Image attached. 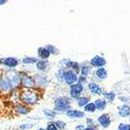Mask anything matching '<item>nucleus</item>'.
Wrapping results in <instances>:
<instances>
[{
  "label": "nucleus",
  "mask_w": 130,
  "mask_h": 130,
  "mask_svg": "<svg viewBox=\"0 0 130 130\" xmlns=\"http://www.w3.org/2000/svg\"><path fill=\"white\" fill-rule=\"evenodd\" d=\"M15 111L19 112V114H21V115H27L28 112L30 111L29 107H27L26 104H18V106L15 107Z\"/></svg>",
  "instance_id": "nucleus-19"
},
{
  "label": "nucleus",
  "mask_w": 130,
  "mask_h": 130,
  "mask_svg": "<svg viewBox=\"0 0 130 130\" xmlns=\"http://www.w3.org/2000/svg\"><path fill=\"white\" fill-rule=\"evenodd\" d=\"M36 54H38V58L41 59V60H48V59L52 56V54L49 53V51L47 49L46 46H41V47H39L38 51H36Z\"/></svg>",
  "instance_id": "nucleus-12"
},
{
  "label": "nucleus",
  "mask_w": 130,
  "mask_h": 130,
  "mask_svg": "<svg viewBox=\"0 0 130 130\" xmlns=\"http://www.w3.org/2000/svg\"><path fill=\"white\" fill-rule=\"evenodd\" d=\"M66 115L69 118H82L85 117V112L80 111V110H75V109H69L66 112Z\"/></svg>",
  "instance_id": "nucleus-16"
},
{
  "label": "nucleus",
  "mask_w": 130,
  "mask_h": 130,
  "mask_svg": "<svg viewBox=\"0 0 130 130\" xmlns=\"http://www.w3.org/2000/svg\"><path fill=\"white\" fill-rule=\"evenodd\" d=\"M7 1H8V0H0V6H4V5H6Z\"/></svg>",
  "instance_id": "nucleus-34"
},
{
  "label": "nucleus",
  "mask_w": 130,
  "mask_h": 130,
  "mask_svg": "<svg viewBox=\"0 0 130 130\" xmlns=\"http://www.w3.org/2000/svg\"><path fill=\"white\" fill-rule=\"evenodd\" d=\"M94 74L96 76V79H99V80H106L108 77V72H107V69L104 67L103 68H97Z\"/></svg>",
  "instance_id": "nucleus-18"
},
{
  "label": "nucleus",
  "mask_w": 130,
  "mask_h": 130,
  "mask_svg": "<svg viewBox=\"0 0 130 130\" xmlns=\"http://www.w3.org/2000/svg\"><path fill=\"white\" fill-rule=\"evenodd\" d=\"M47 130H59L58 129V127L55 125V123L54 122H52V123H49L48 125H47V128H46Z\"/></svg>",
  "instance_id": "nucleus-31"
},
{
  "label": "nucleus",
  "mask_w": 130,
  "mask_h": 130,
  "mask_svg": "<svg viewBox=\"0 0 130 130\" xmlns=\"http://www.w3.org/2000/svg\"><path fill=\"white\" fill-rule=\"evenodd\" d=\"M5 74H6V76L9 79V81L12 82L14 89L18 88L19 86H21V74H20V72H15L14 69H9Z\"/></svg>",
  "instance_id": "nucleus-5"
},
{
  "label": "nucleus",
  "mask_w": 130,
  "mask_h": 130,
  "mask_svg": "<svg viewBox=\"0 0 130 130\" xmlns=\"http://www.w3.org/2000/svg\"><path fill=\"white\" fill-rule=\"evenodd\" d=\"M117 130H130V124L128 123H121L118 125Z\"/></svg>",
  "instance_id": "nucleus-28"
},
{
  "label": "nucleus",
  "mask_w": 130,
  "mask_h": 130,
  "mask_svg": "<svg viewBox=\"0 0 130 130\" xmlns=\"http://www.w3.org/2000/svg\"><path fill=\"white\" fill-rule=\"evenodd\" d=\"M87 85H88V90L90 91L91 94H94V95H103L104 94V90H103L102 88H101V86L99 85V83H96L95 81L88 82Z\"/></svg>",
  "instance_id": "nucleus-10"
},
{
  "label": "nucleus",
  "mask_w": 130,
  "mask_h": 130,
  "mask_svg": "<svg viewBox=\"0 0 130 130\" xmlns=\"http://www.w3.org/2000/svg\"><path fill=\"white\" fill-rule=\"evenodd\" d=\"M107 103H108V101H107L106 99H97V100L95 101V106H96L97 110L102 111V110H104V109H106Z\"/></svg>",
  "instance_id": "nucleus-20"
},
{
  "label": "nucleus",
  "mask_w": 130,
  "mask_h": 130,
  "mask_svg": "<svg viewBox=\"0 0 130 130\" xmlns=\"http://www.w3.org/2000/svg\"><path fill=\"white\" fill-rule=\"evenodd\" d=\"M38 130H47V129H43V128H40V129H38Z\"/></svg>",
  "instance_id": "nucleus-37"
},
{
  "label": "nucleus",
  "mask_w": 130,
  "mask_h": 130,
  "mask_svg": "<svg viewBox=\"0 0 130 130\" xmlns=\"http://www.w3.org/2000/svg\"><path fill=\"white\" fill-rule=\"evenodd\" d=\"M14 89L12 82L9 81V79L6 76V74L0 75V91L4 94H8Z\"/></svg>",
  "instance_id": "nucleus-4"
},
{
  "label": "nucleus",
  "mask_w": 130,
  "mask_h": 130,
  "mask_svg": "<svg viewBox=\"0 0 130 130\" xmlns=\"http://www.w3.org/2000/svg\"><path fill=\"white\" fill-rule=\"evenodd\" d=\"M118 110V115L121 116V117H128L130 116V106L128 104H122L117 108Z\"/></svg>",
  "instance_id": "nucleus-17"
},
{
  "label": "nucleus",
  "mask_w": 130,
  "mask_h": 130,
  "mask_svg": "<svg viewBox=\"0 0 130 130\" xmlns=\"http://www.w3.org/2000/svg\"><path fill=\"white\" fill-rule=\"evenodd\" d=\"M89 63L91 64L93 68H103L107 64V60L103 58L102 55H94L93 58L89 60Z\"/></svg>",
  "instance_id": "nucleus-9"
},
{
  "label": "nucleus",
  "mask_w": 130,
  "mask_h": 130,
  "mask_svg": "<svg viewBox=\"0 0 130 130\" xmlns=\"http://www.w3.org/2000/svg\"><path fill=\"white\" fill-rule=\"evenodd\" d=\"M55 125L58 127L59 130H62L64 127H66V123H64V122H62V121H56V122H55Z\"/></svg>",
  "instance_id": "nucleus-30"
},
{
  "label": "nucleus",
  "mask_w": 130,
  "mask_h": 130,
  "mask_svg": "<svg viewBox=\"0 0 130 130\" xmlns=\"http://www.w3.org/2000/svg\"><path fill=\"white\" fill-rule=\"evenodd\" d=\"M43 114H45V116H47L49 118H54L56 116V111L51 110V109H43Z\"/></svg>",
  "instance_id": "nucleus-27"
},
{
  "label": "nucleus",
  "mask_w": 130,
  "mask_h": 130,
  "mask_svg": "<svg viewBox=\"0 0 130 130\" xmlns=\"http://www.w3.org/2000/svg\"><path fill=\"white\" fill-rule=\"evenodd\" d=\"M20 101L26 106L36 104L39 101V93L34 88H24L20 91Z\"/></svg>",
  "instance_id": "nucleus-1"
},
{
  "label": "nucleus",
  "mask_w": 130,
  "mask_h": 130,
  "mask_svg": "<svg viewBox=\"0 0 130 130\" xmlns=\"http://www.w3.org/2000/svg\"><path fill=\"white\" fill-rule=\"evenodd\" d=\"M85 130H96L95 128H91V127H88V128H85Z\"/></svg>",
  "instance_id": "nucleus-36"
},
{
  "label": "nucleus",
  "mask_w": 130,
  "mask_h": 130,
  "mask_svg": "<svg viewBox=\"0 0 130 130\" xmlns=\"http://www.w3.org/2000/svg\"><path fill=\"white\" fill-rule=\"evenodd\" d=\"M77 83H81V85H85V83H88L87 76H83V75H79V80H77Z\"/></svg>",
  "instance_id": "nucleus-29"
},
{
  "label": "nucleus",
  "mask_w": 130,
  "mask_h": 130,
  "mask_svg": "<svg viewBox=\"0 0 130 130\" xmlns=\"http://www.w3.org/2000/svg\"><path fill=\"white\" fill-rule=\"evenodd\" d=\"M91 64L89 62H82L80 63V75H83V76H87L90 75L91 74Z\"/></svg>",
  "instance_id": "nucleus-14"
},
{
  "label": "nucleus",
  "mask_w": 130,
  "mask_h": 130,
  "mask_svg": "<svg viewBox=\"0 0 130 130\" xmlns=\"http://www.w3.org/2000/svg\"><path fill=\"white\" fill-rule=\"evenodd\" d=\"M38 60H39V58H36V56H25L20 61L22 64H35Z\"/></svg>",
  "instance_id": "nucleus-21"
},
{
  "label": "nucleus",
  "mask_w": 130,
  "mask_h": 130,
  "mask_svg": "<svg viewBox=\"0 0 130 130\" xmlns=\"http://www.w3.org/2000/svg\"><path fill=\"white\" fill-rule=\"evenodd\" d=\"M63 80H64V83L70 86L75 85L77 83V80H79V74L74 73L73 70L70 69H66V73H64V76H63Z\"/></svg>",
  "instance_id": "nucleus-7"
},
{
  "label": "nucleus",
  "mask_w": 130,
  "mask_h": 130,
  "mask_svg": "<svg viewBox=\"0 0 130 130\" xmlns=\"http://www.w3.org/2000/svg\"><path fill=\"white\" fill-rule=\"evenodd\" d=\"M32 125H33L32 123H28V124H21V125H20V128H21V129H25V128L27 129V128H30Z\"/></svg>",
  "instance_id": "nucleus-33"
},
{
  "label": "nucleus",
  "mask_w": 130,
  "mask_h": 130,
  "mask_svg": "<svg viewBox=\"0 0 130 130\" xmlns=\"http://www.w3.org/2000/svg\"><path fill=\"white\" fill-rule=\"evenodd\" d=\"M46 47H47V49L49 51V53H51L52 55H59L60 54V51L56 48V46H54V45H46Z\"/></svg>",
  "instance_id": "nucleus-26"
},
{
  "label": "nucleus",
  "mask_w": 130,
  "mask_h": 130,
  "mask_svg": "<svg viewBox=\"0 0 130 130\" xmlns=\"http://www.w3.org/2000/svg\"><path fill=\"white\" fill-rule=\"evenodd\" d=\"M34 80H35V86L38 87H47V85L49 83L48 77L42 74V73H39V74H35L34 75Z\"/></svg>",
  "instance_id": "nucleus-11"
},
{
  "label": "nucleus",
  "mask_w": 130,
  "mask_h": 130,
  "mask_svg": "<svg viewBox=\"0 0 130 130\" xmlns=\"http://www.w3.org/2000/svg\"><path fill=\"white\" fill-rule=\"evenodd\" d=\"M70 109V100L66 96H59L54 101V110L59 112H67Z\"/></svg>",
  "instance_id": "nucleus-2"
},
{
  "label": "nucleus",
  "mask_w": 130,
  "mask_h": 130,
  "mask_svg": "<svg viewBox=\"0 0 130 130\" xmlns=\"http://www.w3.org/2000/svg\"><path fill=\"white\" fill-rule=\"evenodd\" d=\"M103 96H104V99H106V100L108 101V102H112V101L115 100L116 94L114 93V91H104Z\"/></svg>",
  "instance_id": "nucleus-25"
},
{
  "label": "nucleus",
  "mask_w": 130,
  "mask_h": 130,
  "mask_svg": "<svg viewBox=\"0 0 130 130\" xmlns=\"http://www.w3.org/2000/svg\"><path fill=\"white\" fill-rule=\"evenodd\" d=\"M20 62L21 61L19 60L18 58H15V56H5V58L0 59V64L8 68V69H15Z\"/></svg>",
  "instance_id": "nucleus-3"
},
{
  "label": "nucleus",
  "mask_w": 130,
  "mask_h": 130,
  "mask_svg": "<svg viewBox=\"0 0 130 130\" xmlns=\"http://www.w3.org/2000/svg\"><path fill=\"white\" fill-rule=\"evenodd\" d=\"M89 102H90L89 96H83V95H82V96H80L79 99H76V103H77V106L81 107V108H82V107L85 108V107L87 106Z\"/></svg>",
  "instance_id": "nucleus-22"
},
{
  "label": "nucleus",
  "mask_w": 130,
  "mask_h": 130,
  "mask_svg": "<svg viewBox=\"0 0 130 130\" xmlns=\"http://www.w3.org/2000/svg\"><path fill=\"white\" fill-rule=\"evenodd\" d=\"M21 74V87L24 88H34L35 87V80H34V76L29 75L27 73H22Z\"/></svg>",
  "instance_id": "nucleus-6"
},
{
  "label": "nucleus",
  "mask_w": 130,
  "mask_h": 130,
  "mask_svg": "<svg viewBox=\"0 0 130 130\" xmlns=\"http://www.w3.org/2000/svg\"><path fill=\"white\" fill-rule=\"evenodd\" d=\"M120 100H121L122 102H124L125 104H127V103H130V97L129 96H121L120 97Z\"/></svg>",
  "instance_id": "nucleus-32"
},
{
  "label": "nucleus",
  "mask_w": 130,
  "mask_h": 130,
  "mask_svg": "<svg viewBox=\"0 0 130 130\" xmlns=\"http://www.w3.org/2000/svg\"><path fill=\"white\" fill-rule=\"evenodd\" d=\"M97 121H99V124H100L102 128H104V129H107V128L110 125V123H111L110 116H109L108 114H102V115H100L99 118H97Z\"/></svg>",
  "instance_id": "nucleus-13"
},
{
  "label": "nucleus",
  "mask_w": 130,
  "mask_h": 130,
  "mask_svg": "<svg viewBox=\"0 0 130 130\" xmlns=\"http://www.w3.org/2000/svg\"><path fill=\"white\" fill-rule=\"evenodd\" d=\"M83 109H85L86 112H95V111L97 110V109H96V106H95V102H89Z\"/></svg>",
  "instance_id": "nucleus-24"
},
{
  "label": "nucleus",
  "mask_w": 130,
  "mask_h": 130,
  "mask_svg": "<svg viewBox=\"0 0 130 130\" xmlns=\"http://www.w3.org/2000/svg\"><path fill=\"white\" fill-rule=\"evenodd\" d=\"M68 69L73 70V72L76 73V74H80V63L76 62V61H70L69 66H68Z\"/></svg>",
  "instance_id": "nucleus-23"
},
{
  "label": "nucleus",
  "mask_w": 130,
  "mask_h": 130,
  "mask_svg": "<svg viewBox=\"0 0 130 130\" xmlns=\"http://www.w3.org/2000/svg\"><path fill=\"white\" fill-rule=\"evenodd\" d=\"M85 90V87L81 83H75L69 87V95L72 99H79L80 96H82V93Z\"/></svg>",
  "instance_id": "nucleus-8"
},
{
  "label": "nucleus",
  "mask_w": 130,
  "mask_h": 130,
  "mask_svg": "<svg viewBox=\"0 0 130 130\" xmlns=\"http://www.w3.org/2000/svg\"><path fill=\"white\" fill-rule=\"evenodd\" d=\"M76 129H77V130H85V127H83V125H77V127H76Z\"/></svg>",
  "instance_id": "nucleus-35"
},
{
  "label": "nucleus",
  "mask_w": 130,
  "mask_h": 130,
  "mask_svg": "<svg viewBox=\"0 0 130 130\" xmlns=\"http://www.w3.org/2000/svg\"><path fill=\"white\" fill-rule=\"evenodd\" d=\"M49 64L51 63L48 62V60H41V59H39L38 62L35 63V67L40 73H45L49 68Z\"/></svg>",
  "instance_id": "nucleus-15"
}]
</instances>
